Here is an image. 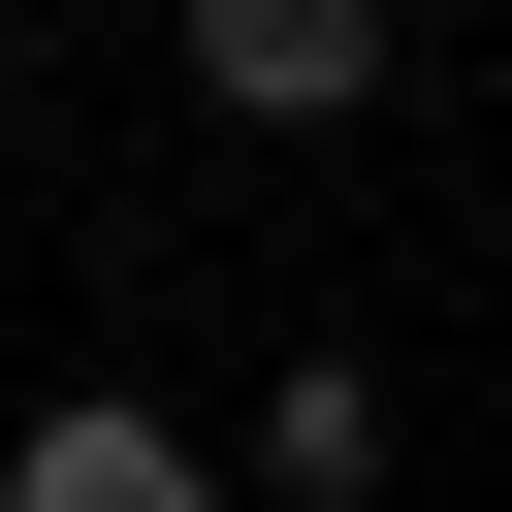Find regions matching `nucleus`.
I'll use <instances>...</instances> for the list:
<instances>
[{
	"label": "nucleus",
	"mask_w": 512,
	"mask_h": 512,
	"mask_svg": "<svg viewBox=\"0 0 512 512\" xmlns=\"http://www.w3.org/2000/svg\"><path fill=\"white\" fill-rule=\"evenodd\" d=\"M0 512H224V448H192V416H128V384H64V416L0 448Z\"/></svg>",
	"instance_id": "nucleus-2"
},
{
	"label": "nucleus",
	"mask_w": 512,
	"mask_h": 512,
	"mask_svg": "<svg viewBox=\"0 0 512 512\" xmlns=\"http://www.w3.org/2000/svg\"><path fill=\"white\" fill-rule=\"evenodd\" d=\"M192 96L224 128H352L384 96V0H192Z\"/></svg>",
	"instance_id": "nucleus-1"
}]
</instances>
